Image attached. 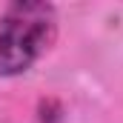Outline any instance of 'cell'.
Returning a JSON list of instances; mask_svg holds the SVG:
<instances>
[{
  "mask_svg": "<svg viewBox=\"0 0 123 123\" xmlns=\"http://www.w3.org/2000/svg\"><path fill=\"white\" fill-rule=\"evenodd\" d=\"M57 6L46 0H14L0 12V77H20L57 40Z\"/></svg>",
  "mask_w": 123,
  "mask_h": 123,
  "instance_id": "6da1fadb",
  "label": "cell"
}]
</instances>
